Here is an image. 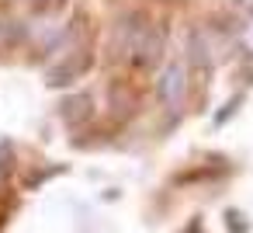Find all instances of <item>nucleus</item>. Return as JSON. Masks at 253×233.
I'll use <instances>...</instances> for the list:
<instances>
[{"instance_id": "nucleus-10", "label": "nucleus", "mask_w": 253, "mask_h": 233, "mask_svg": "<svg viewBox=\"0 0 253 233\" xmlns=\"http://www.w3.org/2000/svg\"><path fill=\"white\" fill-rule=\"evenodd\" d=\"M225 226H229L232 233H246V230H250V219H246L243 212H236V209H229V212H225Z\"/></svg>"}, {"instance_id": "nucleus-2", "label": "nucleus", "mask_w": 253, "mask_h": 233, "mask_svg": "<svg viewBox=\"0 0 253 233\" xmlns=\"http://www.w3.org/2000/svg\"><path fill=\"white\" fill-rule=\"evenodd\" d=\"M90 66H94V53H90V49L59 53V56L52 59V66L45 70V84H49V87H70V84H77Z\"/></svg>"}, {"instance_id": "nucleus-5", "label": "nucleus", "mask_w": 253, "mask_h": 233, "mask_svg": "<svg viewBox=\"0 0 253 233\" xmlns=\"http://www.w3.org/2000/svg\"><path fill=\"white\" fill-rule=\"evenodd\" d=\"M146 25H149V21H146L142 14H135V11H128V14H122V18L115 21V39H111V46H115V56H118V59H128V56H132L139 35L146 32Z\"/></svg>"}, {"instance_id": "nucleus-1", "label": "nucleus", "mask_w": 253, "mask_h": 233, "mask_svg": "<svg viewBox=\"0 0 253 233\" xmlns=\"http://www.w3.org/2000/svg\"><path fill=\"white\" fill-rule=\"evenodd\" d=\"M187 91H191V70H187V63L184 59H170L160 70V77H156V98H160V105L170 108V112H180L184 101H187Z\"/></svg>"}, {"instance_id": "nucleus-13", "label": "nucleus", "mask_w": 253, "mask_h": 233, "mask_svg": "<svg viewBox=\"0 0 253 233\" xmlns=\"http://www.w3.org/2000/svg\"><path fill=\"white\" fill-rule=\"evenodd\" d=\"M232 4H250V0H232Z\"/></svg>"}, {"instance_id": "nucleus-11", "label": "nucleus", "mask_w": 253, "mask_h": 233, "mask_svg": "<svg viewBox=\"0 0 253 233\" xmlns=\"http://www.w3.org/2000/svg\"><path fill=\"white\" fill-rule=\"evenodd\" d=\"M28 7H35V11H59L66 0H25Z\"/></svg>"}, {"instance_id": "nucleus-12", "label": "nucleus", "mask_w": 253, "mask_h": 233, "mask_svg": "<svg viewBox=\"0 0 253 233\" xmlns=\"http://www.w3.org/2000/svg\"><path fill=\"white\" fill-rule=\"evenodd\" d=\"M239 77H243L246 84H253V53H250V49L243 53V73H239Z\"/></svg>"}, {"instance_id": "nucleus-8", "label": "nucleus", "mask_w": 253, "mask_h": 233, "mask_svg": "<svg viewBox=\"0 0 253 233\" xmlns=\"http://www.w3.org/2000/svg\"><path fill=\"white\" fill-rule=\"evenodd\" d=\"M243 101H246L243 94H232V98H229V101L222 105V112L215 115V125H225V122H229V118H232V115L239 112V105H243Z\"/></svg>"}, {"instance_id": "nucleus-3", "label": "nucleus", "mask_w": 253, "mask_h": 233, "mask_svg": "<svg viewBox=\"0 0 253 233\" xmlns=\"http://www.w3.org/2000/svg\"><path fill=\"white\" fill-rule=\"evenodd\" d=\"M163 53H167V25H163V21H149L146 32L139 35V42H135L128 63H132L135 70H156V66L163 63Z\"/></svg>"}, {"instance_id": "nucleus-9", "label": "nucleus", "mask_w": 253, "mask_h": 233, "mask_svg": "<svg viewBox=\"0 0 253 233\" xmlns=\"http://www.w3.org/2000/svg\"><path fill=\"white\" fill-rule=\"evenodd\" d=\"M11 167H14V150H11V143L4 139V143H0V181L11 174Z\"/></svg>"}, {"instance_id": "nucleus-6", "label": "nucleus", "mask_w": 253, "mask_h": 233, "mask_svg": "<svg viewBox=\"0 0 253 233\" xmlns=\"http://www.w3.org/2000/svg\"><path fill=\"white\" fill-rule=\"evenodd\" d=\"M59 115H63V122L66 125H84V122H90L94 118V101H90V94H73V98H66L63 101V108H59Z\"/></svg>"}, {"instance_id": "nucleus-4", "label": "nucleus", "mask_w": 253, "mask_h": 233, "mask_svg": "<svg viewBox=\"0 0 253 233\" xmlns=\"http://www.w3.org/2000/svg\"><path fill=\"white\" fill-rule=\"evenodd\" d=\"M215 59H218V56H215V49H211L208 32H205V28H194V32L187 35V56H184L191 77H198L201 84H208V77H211V70H215Z\"/></svg>"}, {"instance_id": "nucleus-7", "label": "nucleus", "mask_w": 253, "mask_h": 233, "mask_svg": "<svg viewBox=\"0 0 253 233\" xmlns=\"http://www.w3.org/2000/svg\"><path fill=\"white\" fill-rule=\"evenodd\" d=\"M25 39V25L11 21V18H0V49H14Z\"/></svg>"}]
</instances>
